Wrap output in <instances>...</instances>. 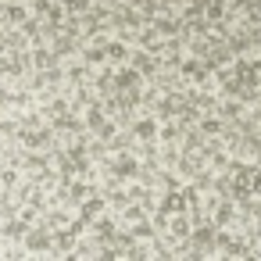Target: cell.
<instances>
[{
	"label": "cell",
	"instance_id": "obj_1",
	"mask_svg": "<svg viewBox=\"0 0 261 261\" xmlns=\"http://www.w3.org/2000/svg\"><path fill=\"white\" fill-rule=\"evenodd\" d=\"M136 136H140V140H150V136H154V122H150V118H143L140 126H136Z\"/></svg>",
	"mask_w": 261,
	"mask_h": 261
}]
</instances>
